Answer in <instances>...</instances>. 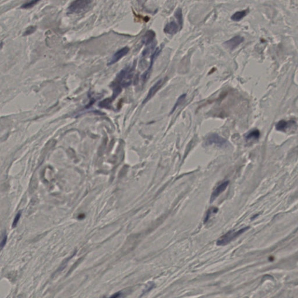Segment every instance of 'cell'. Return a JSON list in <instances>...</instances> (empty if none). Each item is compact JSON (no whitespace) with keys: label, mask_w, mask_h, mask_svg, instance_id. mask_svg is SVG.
Listing matches in <instances>:
<instances>
[{"label":"cell","mask_w":298,"mask_h":298,"mask_svg":"<svg viewBox=\"0 0 298 298\" xmlns=\"http://www.w3.org/2000/svg\"><path fill=\"white\" fill-rule=\"evenodd\" d=\"M247 12L246 10L244 11H238L236 12L235 13L233 14L231 16V19L235 21V22H238L240 21L241 19L243 18L246 15Z\"/></svg>","instance_id":"obj_14"},{"label":"cell","mask_w":298,"mask_h":298,"mask_svg":"<svg viewBox=\"0 0 298 298\" xmlns=\"http://www.w3.org/2000/svg\"><path fill=\"white\" fill-rule=\"evenodd\" d=\"M163 84H164L163 79H160V80H158L157 83L154 84L153 86L149 90L148 94H147L146 97L145 98L143 103L144 104V103L147 102L151 98L153 97L154 96V94L158 92L160 88H161Z\"/></svg>","instance_id":"obj_6"},{"label":"cell","mask_w":298,"mask_h":298,"mask_svg":"<svg viewBox=\"0 0 298 298\" xmlns=\"http://www.w3.org/2000/svg\"><path fill=\"white\" fill-rule=\"evenodd\" d=\"M20 215H21V213H19L18 214H17L15 217V218L14 219V223H13V224H12V227H15L17 225V224L18 223L19 220L20 219Z\"/></svg>","instance_id":"obj_21"},{"label":"cell","mask_w":298,"mask_h":298,"mask_svg":"<svg viewBox=\"0 0 298 298\" xmlns=\"http://www.w3.org/2000/svg\"><path fill=\"white\" fill-rule=\"evenodd\" d=\"M155 36H156V34L153 30H148L145 33L144 36L143 37L142 41L146 46H147L153 42Z\"/></svg>","instance_id":"obj_12"},{"label":"cell","mask_w":298,"mask_h":298,"mask_svg":"<svg viewBox=\"0 0 298 298\" xmlns=\"http://www.w3.org/2000/svg\"><path fill=\"white\" fill-rule=\"evenodd\" d=\"M205 143L207 145L215 144L219 147H227L229 144L227 140L219 136L217 133H211L208 135L205 138Z\"/></svg>","instance_id":"obj_4"},{"label":"cell","mask_w":298,"mask_h":298,"mask_svg":"<svg viewBox=\"0 0 298 298\" xmlns=\"http://www.w3.org/2000/svg\"><path fill=\"white\" fill-rule=\"evenodd\" d=\"M121 294H122V293H121V292H117V293H115L114 295H112L111 297H110V298H120V297L121 296Z\"/></svg>","instance_id":"obj_23"},{"label":"cell","mask_w":298,"mask_h":298,"mask_svg":"<svg viewBox=\"0 0 298 298\" xmlns=\"http://www.w3.org/2000/svg\"><path fill=\"white\" fill-rule=\"evenodd\" d=\"M175 16L177 18L178 24L181 27H182L183 23V17H182V11L181 8H178L175 13Z\"/></svg>","instance_id":"obj_16"},{"label":"cell","mask_w":298,"mask_h":298,"mask_svg":"<svg viewBox=\"0 0 298 298\" xmlns=\"http://www.w3.org/2000/svg\"><path fill=\"white\" fill-rule=\"evenodd\" d=\"M295 124L294 121H287L285 120L279 121L275 125V129L278 131L285 132L290 126Z\"/></svg>","instance_id":"obj_10"},{"label":"cell","mask_w":298,"mask_h":298,"mask_svg":"<svg viewBox=\"0 0 298 298\" xmlns=\"http://www.w3.org/2000/svg\"><path fill=\"white\" fill-rule=\"evenodd\" d=\"M135 65L128 66L121 70L118 74L114 84L111 86L113 88V94L111 100H114L120 94L122 88L129 86L132 83V78L134 72Z\"/></svg>","instance_id":"obj_1"},{"label":"cell","mask_w":298,"mask_h":298,"mask_svg":"<svg viewBox=\"0 0 298 298\" xmlns=\"http://www.w3.org/2000/svg\"><path fill=\"white\" fill-rule=\"evenodd\" d=\"M37 1H32L29 2H28V3H26L25 4L23 5L22 6V8H31L33 6H34V5L36 4L37 3Z\"/></svg>","instance_id":"obj_19"},{"label":"cell","mask_w":298,"mask_h":298,"mask_svg":"<svg viewBox=\"0 0 298 298\" xmlns=\"http://www.w3.org/2000/svg\"><path fill=\"white\" fill-rule=\"evenodd\" d=\"M112 101V100L111 98H107V99L104 100V101H102V102H100L98 106H99L100 107H102V108H108V107H110V106H111Z\"/></svg>","instance_id":"obj_18"},{"label":"cell","mask_w":298,"mask_h":298,"mask_svg":"<svg viewBox=\"0 0 298 298\" xmlns=\"http://www.w3.org/2000/svg\"><path fill=\"white\" fill-rule=\"evenodd\" d=\"M186 97V94H183L181 95V96L179 97L178 98V99L177 100V102H176L175 104V105H174V108H173V109H172L171 113L174 111V110H175L177 108V107H178L179 105H181V104L182 102H183L184 101V100H185V98Z\"/></svg>","instance_id":"obj_17"},{"label":"cell","mask_w":298,"mask_h":298,"mask_svg":"<svg viewBox=\"0 0 298 298\" xmlns=\"http://www.w3.org/2000/svg\"><path fill=\"white\" fill-rule=\"evenodd\" d=\"M7 236H5L3 239L2 240L1 242L0 243V247H3L4 246L5 243H6V242H7Z\"/></svg>","instance_id":"obj_22"},{"label":"cell","mask_w":298,"mask_h":298,"mask_svg":"<svg viewBox=\"0 0 298 298\" xmlns=\"http://www.w3.org/2000/svg\"><path fill=\"white\" fill-rule=\"evenodd\" d=\"M219 209L217 207H211L207 210L205 216V219H204V224H205L209 219L211 215L214 213H216L218 211Z\"/></svg>","instance_id":"obj_15"},{"label":"cell","mask_w":298,"mask_h":298,"mask_svg":"<svg viewBox=\"0 0 298 298\" xmlns=\"http://www.w3.org/2000/svg\"><path fill=\"white\" fill-rule=\"evenodd\" d=\"M260 136V131L258 129H253L245 135V139L246 140L258 139Z\"/></svg>","instance_id":"obj_13"},{"label":"cell","mask_w":298,"mask_h":298,"mask_svg":"<svg viewBox=\"0 0 298 298\" xmlns=\"http://www.w3.org/2000/svg\"><path fill=\"white\" fill-rule=\"evenodd\" d=\"M249 228H250L249 227H246L237 231H229V232L226 233L225 235H224L223 236H222L219 239L217 242V245L218 246L227 245L231 241H233V240H234L239 236H240L241 234L247 231Z\"/></svg>","instance_id":"obj_2"},{"label":"cell","mask_w":298,"mask_h":298,"mask_svg":"<svg viewBox=\"0 0 298 298\" xmlns=\"http://www.w3.org/2000/svg\"><path fill=\"white\" fill-rule=\"evenodd\" d=\"M91 1L88 0H78L73 1L68 8L69 13L79 14L88 9L92 4Z\"/></svg>","instance_id":"obj_3"},{"label":"cell","mask_w":298,"mask_h":298,"mask_svg":"<svg viewBox=\"0 0 298 298\" xmlns=\"http://www.w3.org/2000/svg\"><path fill=\"white\" fill-rule=\"evenodd\" d=\"M244 42V38L240 36H236L224 43V45L229 50H233Z\"/></svg>","instance_id":"obj_5"},{"label":"cell","mask_w":298,"mask_h":298,"mask_svg":"<svg viewBox=\"0 0 298 298\" xmlns=\"http://www.w3.org/2000/svg\"><path fill=\"white\" fill-rule=\"evenodd\" d=\"M35 30H36V27H34V26L29 27V28H28V29L26 30V32H25L24 35H25V36L29 35V34H31V33L34 32L35 31Z\"/></svg>","instance_id":"obj_20"},{"label":"cell","mask_w":298,"mask_h":298,"mask_svg":"<svg viewBox=\"0 0 298 298\" xmlns=\"http://www.w3.org/2000/svg\"><path fill=\"white\" fill-rule=\"evenodd\" d=\"M229 182L228 181L223 182L221 183L219 186H217L214 191L213 192L211 196V199H210V202L212 203L213 201L215 200V199L219 196L222 192L226 189L227 186L229 185Z\"/></svg>","instance_id":"obj_7"},{"label":"cell","mask_w":298,"mask_h":298,"mask_svg":"<svg viewBox=\"0 0 298 298\" xmlns=\"http://www.w3.org/2000/svg\"><path fill=\"white\" fill-rule=\"evenodd\" d=\"M129 51V48L127 47H125L122 48L121 50H120L119 51H117L116 53L112 56L111 60L110 61L108 65H111L114 64H115V63H116L118 61L120 60L122 57H124V56H126L128 53Z\"/></svg>","instance_id":"obj_8"},{"label":"cell","mask_w":298,"mask_h":298,"mask_svg":"<svg viewBox=\"0 0 298 298\" xmlns=\"http://www.w3.org/2000/svg\"><path fill=\"white\" fill-rule=\"evenodd\" d=\"M160 52V50L159 48H157L155 52H154L153 54L151 56V63H150V66L148 68V70H147L145 72H144L143 74H142V80L144 81V82L147 80L148 78L149 77V75H150V74L151 72V68H152V66H153V64L154 62V60L156 56H158Z\"/></svg>","instance_id":"obj_11"},{"label":"cell","mask_w":298,"mask_h":298,"mask_svg":"<svg viewBox=\"0 0 298 298\" xmlns=\"http://www.w3.org/2000/svg\"><path fill=\"white\" fill-rule=\"evenodd\" d=\"M181 26L178 24H177L175 22L171 21V22L168 23L165 25V28L164 29V32L168 34L173 35L176 34L179 30H181Z\"/></svg>","instance_id":"obj_9"}]
</instances>
